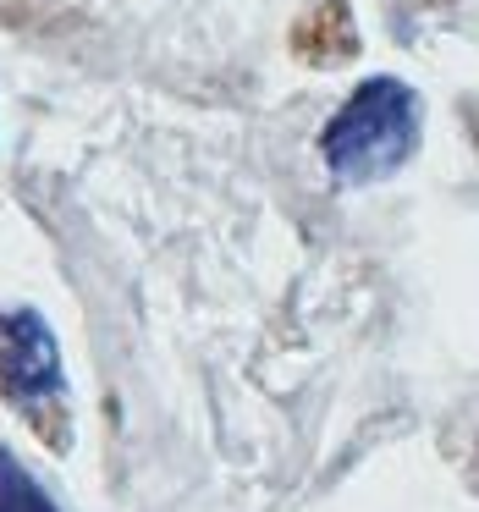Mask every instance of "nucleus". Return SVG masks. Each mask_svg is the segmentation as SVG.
I'll list each match as a JSON object with an SVG mask.
<instances>
[{"label":"nucleus","instance_id":"nucleus-1","mask_svg":"<svg viewBox=\"0 0 479 512\" xmlns=\"http://www.w3.org/2000/svg\"><path fill=\"white\" fill-rule=\"evenodd\" d=\"M424 100L402 78H364L320 127V160L342 188H375L419 155Z\"/></svg>","mask_w":479,"mask_h":512},{"label":"nucleus","instance_id":"nucleus-2","mask_svg":"<svg viewBox=\"0 0 479 512\" xmlns=\"http://www.w3.org/2000/svg\"><path fill=\"white\" fill-rule=\"evenodd\" d=\"M0 391H6L17 408H34V402L67 391L56 331L45 325L39 309H6L0 314Z\"/></svg>","mask_w":479,"mask_h":512},{"label":"nucleus","instance_id":"nucleus-3","mask_svg":"<svg viewBox=\"0 0 479 512\" xmlns=\"http://www.w3.org/2000/svg\"><path fill=\"white\" fill-rule=\"evenodd\" d=\"M0 512H61V501L39 485L12 446H0Z\"/></svg>","mask_w":479,"mask_h":512}]
</instances>
